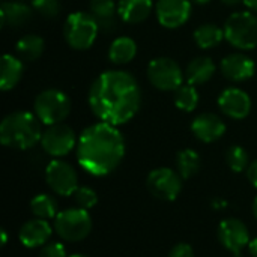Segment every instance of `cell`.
I'll use <instances>...</instances> for the list:
<instances>
[{"label": "cell", "instance_id": "15", "mask_svg": "<svg viewBox=\"0 0 257 257\" xmlns=\"http://www.w3.org/2000/svg\"><path fill=\"white\" fill-rule=\"evenodd\" d=\"M54 227L50 226L47 220L41 218H32L26 221L18 232V239L26 248H36V247H44L48 244L51 233Z\"/></svg>", "mask_w": 257, "mask_h": 257}, {"label": "cell", "instance_id": "30", "mask_svg": "<svg viewBox=\"0 0 257 257\" xmlns=\"http://www.w3.org/2000/svg\"><path fill=\"white\" fill-rule=\"evenodd\" d=\"M74 200L77 203L78 208L81 209H92L93 206H96L98 203V194L95 190H92L90 187H78L77 191L74 193Z\"/></svg>", "mask_w": 257, "mask_h": 257}, {"label": "cell", "instance_id": "38", "mask_svg": "<svg viewBox=\"0 0 257 257\" xmlns=\"http://www.w3.org/2000/svg\"><path fill=\"white\" fill-rule=\"evenodd\" d=\"M224 5H227V6H235V5H239L241 2H244V0H221Z\"/></svg>", "mask_w": 257, "mask_h": 257}, {"label": "cell", "instance_id": "8", "mask_svg": "<svg viewBox=\"0 0 257 257\" xmlns=\"http://www.w3.org/2000/svg\"><path fill=\"white\" fill-rule=\"evenodd\" d=\"M146 188L152 197L163 202H173L182 191V176L169 167H158L149 172Z\"/></svg>", "mask_w": 257, "mask_h": 257}, {"label": "cell", "instance_id": "27", "mask_svg": "<svg viewBox=\"0 0 257 257\" xmlns=\"http://www.w3.org/2000/svg\"><path fill=\"white\" fill-rule=\"evenodd\" d=\"M44 39L38 35H26L17 42V53L21 60L26 62H33L41 57L44 51Z\"/></svg>", "mask_w": 257, "mask_h": 257}, {"label": "cell", "instance_id": "41", "mask_svg": "<svg viewBox=\"0 0 257 257\" xmlns=\"http://www.w3.org/2000/svg\"><path fill=\"white\" fill-rule=\"evenodd\" d=\"M194 3H197V5H206V3H209L211 0H193Z\"/></svg>", "mask_w": 257, "mask_h": 257}, {"label": "cell", "instance_id": "14", "mask_svg": "<svg viewBox=\"0 0 257 257\" xmlns=\"http://www.w3.org/2000/svg\"><path fill=\"white\" fill-rule=\"evenodd\" d=\"M220 110L230 119H245L251 111V99L247 92L238 87L226 89L218 98Z\"/></svg>", "mask_w": 257, "mask_h": 257}, {"label": "cell", "instance_id": "26", "mask_svg": "<svg viewBox=\"0 0 257 257\" xmlns=\"http://www.w3.org/2000/svg\"><path fill=\"white\" fill-rule=\"evenodd\" d=\"M30 211L33 217L41 218V220H51L56 218L59 211V203L57 200L50 196V194H38L32 199L30 202Z\"/></svg>", "mask_w": 257, "mask_h": 257}, {"label": "cell", "instance_id": "11", "mask_svg": "<svg viewBox=\"0 0 257 257\" xmlns=\"http://www.w3.org/2000/svg\"><path fill=\"white\" fill-rule=\"evenodd\" d=\"M77 143L78 142L74 134V130L65 123L50 125L45 131H42L41 146L50 157L54 158L66 157L74 151Z\"/></svg>", "mask_w": 257, "mask_h": 257}, {"label": "cell", "instance_id": "23", "mask_svg": "<svg viewBox=\"0 0 257 257\" xmlns=\"http://www.w3.org/2000/svg\"><path fill=\"white\" fill-rule=\"evenodd\" d=\"M136 54H137V44L128 36L116 38L108 48V59L114 65L130 63L136 57Z\"/></svg>", "mask_w": 257, "mask_h": 257}, {"label": "cell", "instance_id": "34", "mask_svg": "<svg viewBox=\"0 0 257 257\" xmlns=\"http://www.w3.org/2000/svg\"><path fill=\"white\" fill-rule=\"evenodd\" d=\"M247 178H248L250 184H251L254 188H257V158L253 163H250V166H248V169H247Z\"/></svg>", "mask_w": 257, "mask_h": 257}, {"label": "cell", "instance_id": "29", "mask_svg": "<svg viewBox=\"0 0 257 257\" xmlns=\"http://www.w3.org/2000/svg\"><path fill=\"white\" fill-rule=\"evenodd\" d=\"M226 161H227V166L230 167V170L235 173H241V172L247 170L250 166L248 152L242 146H238V145H233L227 149Z\"/></svg>", "mask_w": 257, "mask_h": 257}, {"label": "cell", "instance_id": "42", "mask_svg": "<svg viewBox=\"0 0 257 257\" xmlns=\"http://www.w3.org/2000/svg\"><path fill=\"white\" fill-rule=\"evenodd\" d=\"M69 257H87V256H84V254H72V256H69Z\"/></svg>", "mask_w": 257, "mask_h": 257}, {"label": "cell", "instance_id": "32", "mask_svg": "<svg viewBox=\"0 0 257 257\" xmlns=\"http://www.w3.org/2000/svg\"><path fill=\"white\" fill-rule=\"evenodd\" d=\"M38 257H68L63 244L60 242H48L41 247Z\"/></svg>", "mask_w": 257, "mask_h": 257}, {"label": "cell", "instance_id": "7", "mask_svg": "<svg viewBox=\"0 0 257 257\" xmlns=\"http://www.w3.org/2000/svg\"><path fill=\"white\" fill-rule=\"evenodd\" d=\"M33 107L38 119L47 126L62 123L71 113L69 98L57 89H48L41 92L36 96Z\"/></svg>", "mask_w": 257, "mask_h": 257}, {"label": "cell", "instance_id": "36", "mask_svg": "<svg viewBox=\"0 0 257 257\" xmlns=\"http://www.w3.org/2000/svg\"><path fill=\"white\" fill-rule=\"evenodd\" d=\"M212 206H214L215 209H221V208H224V206H226V202H224V200H221V199H214Z\"/></svg>", "mask_w": 257, "mask_h": 257}, {"label": "cell", "instance_id": "10", "mask_svg": "<svg viewBox=\"0 0 257 257\" xmlns=\"http://www.w3.org/2000/svg\"><path fill=\"white\" fill-rule=\"evenodd\" d=\"M45 182L53 193L62 197L74 196L78 185V176L75 169L62 160H53L45 169Z\"/></svg>", "mask_w": 257, "mask_h": 257}, {"label": "cell", "instance_id": "35", "mask_svg": "<svg viewBox=\"0 0 257 257\" xmlns=\"http://www.w3.org/2000/svg\"><path fill=\"white\" fill-rule=\"evenodd\" d=\"M248 251H250V254L253 257H257V238L250 241V244H248Z\"/></svg>", "mask_w": 257, "mask_h": 257}, {"label": "cell", "instance_id": "13", "mask_svg": "<svg viewBox=\"0 0 257 257\" xmlns=\"http://www.w3.org/2000/svg\"><path fill=\"white\" fill-rule=\"evenodd\" d=\"M191 15L190 0H158L157 18L163 27L176 29L184 26Z\"/></svg>", "mask_w": 257, "mask_h": 257}, {"label": "cell", "instance_id": "22", "mask_svg": "<svg viewBox=\"0 0 257 257\" xmlns=\"http://www.w3.org/2000/svg\"><path fill=\"white\" fill-rule=\"evenodd\" d=\"M215 74V63L211 57H196L185 69V78L188 84L199 86L208 83Z\"/></svg>", "mask_w": 257, "mask_h": 257}, {"label": "cell", "instance_id": "6", "mask_svg": "<svg viewBox=\"0 0 257 257\" xmlns=\"http://www.w3.org/2000/svg\"><path fill=\"white\" fill-rule=\"evenodd\" d=\"M224 38L239 50L257 47V17L253 12L241 11L232 14L224 24Z\"/></svg>", "mask_w": 257, "mask_h": 257}, {"label": "cell", "instance_id": "28", "mask_svg": "<svg viewBox=\"0 0 257 257\" xmlns=\"http://www.w3.org/2000/svg\"><path fill=\"white\" fill-rule=\"evenodd\" d=\"M175 105L182 111H193L196 110L199 104V93L196 90V86L193 84H182L175 90L173 95Z\"/></svg>", "mask_w": 257, "mask_h": 257}, {"label": "cell", "instance_id": "40", "mask_svg": "<svg viewBox=\"0 0 257 257\" xmlns=\"http://www.w3.org/2000/svg\"><path fill=\"white\" fill-rule=\"evenodd\" d=\"M253 215H254V218L257 220V197L254 199V202H253Z\"/></svg>", "mask_w": 257, "mask_h": 257}, {"label": "cell", "instance_id": "31", "mask_svg": "<svg viewBox=\"0 0 257 257\" xmlns=\"http://www.w3.org/2000/svg\"><path fill=\"white\" fill-rule=\"evenodd\" d=\"M32 6L45 18H54L60 12V0H32Z\"/></svg>", "mask_w": 257, "mask_h": 257}, {"label": "cell", "instance_id": "9", "mask_svg": "<svg viewBox=\"0 0 257 257\" xmlns=\"http://www.w3.org/2000/svg\"><path fill=\"white\" fill-rule=\"evenodd\" d=\"M185 74L181 66L169 57H157L148 65V80L163 92H175L182 86Z\"/></svg>", "mask_w": 257, "mask_h": 257}, {"label": "cell", "instance_id": "33", "mask_svg": "<svg viewBox=\"0 0 257 257\" xmlns=\"http://www.w3.org/2000/svg\"><path fill=\"white\" fill-rule=\"evenodd\" d=\"M169 257H194L193 247L185 242H179L169 251Z\"/></svg>", "mask_w": 257, "mask_h": 257}, {"label": "cell", "instance_id": "17", "mask_svg": "<svg viewBox=\"0 0 257 257\" xmlns=\"http://www.w3.org/2000/svg\"><path fill=\"white\" fill-rule=\"evenodd\" d=\"M220 68L226 78H229L230 81H236V83L250 80L256 71L254 62L242 53H232L226 56L221 60Z\"/></svg>", "mask_w": 257, "mask_h": 257}, {"label": "cell", "instance_id": "18", "mask_svg": "<svg viewBox=\"0 0 257 257\" xmlns=\"http://www.w3.org/2000/svg\"><path fill=\"white\" fill-rule=\"evenodd\" d=\"M90 14L98 23L99 30L111 33L117 27V5L114 0H90Z\"/></svg>", "mask_w": 257, "mask_h": 257}, {"label": "cell", "instance_id": "39", "mask_svg": "<svg viewBox=\"0 0 257 257\" xmlns=\"http://www.w3.org/2000/svg\"><path fill=\"white\" fill-rule=\"evenodd\" d=\"M2 247H6V242H8V233L6 230H2Z\"/></svg>", "mask_w": 257, "mask_h": 257}, {"label": "cell", "instance_id": "16", "mask_svg": "<svg viewBox=\"0 0 257 257\" xmlns=\"http://www.w3.org/2000/svg\"><path fill=\"white\" fill-rule=\"evenodd\" d=\"M191 131L197 140L203 143H214L224 136L226 123L220 116L214 113H203L193 120Z\"/></svg>", "mask_w": 257, "mask_h": 257}, {"label": "cell", "instance_id": "12", "mask_svg": "<svg viewBox=\"0 0 257 257\" xmlns=\"http://www.w3.org/2000/svg\"><path fill=\"white\" fill-rule=\"evenodd\" d=\"M217 236L220 244L235 257H241L244 248H248L250 232L244 221L238 218H226L220 223Z\"/></svg>", "mask_w": 257, "mask_h": 257}, {"label": "cell", "instance_id": "25", "mask_svg": "<svg viewBox=\"0 0 257 257\" xmlns=\"http://www.w3.org/2000/svg\"><path fill=\"white\" fill-rule=\"evenodd\" d=\"M202 167L200 155L193 149H184L176 155V169L182 179H190L199 173Z\"/></svg>", "mask_w": 257, "mask_h": 257}, {"label": "cell", "instance_id": "20", "mask_svg": "<svg viewBox=\"0 0 257 257\" xmlns=\"http://www.w3.org/2000/svg\"><path fill=\"white\" fill-rule=\"evenodd\" d=\"M152 0H119L117 12L120 20L128 24H139L145 21L152 12Z\"/></svg>", "mask_w": 257, "mask_h": 257}, {"label": "cell", "instance_id": "2", "mask_svg": "<svg viewBox=\"0 0 257 257\" xmlns=\"http://www.w3.org/2000/svg\"><path fill=\"white\" fill-rule=\"evenodd\" d=\"M125 139L122 133L105 122L87 126L77 143V161L92 176L113 173L125 157Z\"/></svg>", "mask_w": 257, "mask_h": 257}, {"label": "cell", "instance_id": "3", "mask_svg": "<svg viewBox=\"0 0 257 257\" xmlns=\"http://www.w3.org/2000/svg\"><path fill=\"white\" fill-rule=\"evenodd\" d=\"M36 114L29 111H14L0 123V142L3 146L26 151L41 142L42 130Z\"/></svg>", "mask_w": 257, "mask_h": 257}, {"label": "cell", "instance_id": "37", "mask_svg": "<svg viewBox=\"0 0 257 257\" xmlns=\"http://www.w3.org/2000/svg\"><path fill=\"white\" fill-rule=\"evenodd\" d=\"M244 3H245L247 8H250L251 11L257 12V0H244Z\"/></svg>", "mask_w": 257, "mask_h": 257}, {"label": "cell", "instance_id": "4", "mask_svg": "<svg viewBox=\"0 0 257 257\" xmlns=\"http://www.w3.org/2000/svg\"><path fill=\"white\" fill-rule=\"evenodd\" d=\"M54 232L66 242H80L86 239L92 229L93 221L89 211L81 208H69L60 211L53 223Z\"/></svg>", "mask_w": 257, "mask_h": 257}, {"label": "cell", "instance_id": "21", "mask_svg": "<svg viewBox=\"0 0 257 257\" xmlns=\"http://www.w3.org/2000/svg\"><path fill=\"white\" fill-rule=\"evenodd\" d=\"M0 89L2 90H11L14 89L24 72V66L21 59H17L12 54H5L0 62Z\"/></svg>", "mask_w": 257, "mask_h": 257}, {"label": "cell", "instance_id": "5", "mask_svg": "<svg viewBox=\"0 0 257 257\" xmlns=\"http://www.w3.org/2000/svg\"><path fill=\"white\" fill-rule=\"evenodd\" d=\"M99 27L90 12H72L63 24V36L74 50H87L96 41Z\"/></svg>", "mask_w": 257, "mask_h": 257}, {"label": "cell", "instance_id": "24", "mask_svg": "<svg viewBox=\"0 0 257 257\" xmlns=\"http://www.w3.org/2000/svg\"><path fill=\"white\" fill-rule=\"evenodd\" d=\"M223 39H226L224 38V29H220L218 26H215L212 23L202 24L194 30V41L203 50L214 48Z\"/></svg>", "mask_w": 257, "mask_h": 257}, {"label": "cell", "instance_id": "19", "mask_svg": "<svg viewBox=\"0 0 257 257\" xmlns=\"http://www.w3.org/2000/svg\"><path fill=\"white\" fill-rule=\"evenodd\" d=\"M32 8L21 2H3L0 5L2 27H21L32 18Z\"/></svg>", "mask_w": 257, "mask_h": 257}, {"label": "cell", "instance_id": "1", "mask_svg": "<svg viewBox=\"0 0 257 257\" xmlns=\"http://www.w3.org/2000/svg\"><path fill=\"white\" fill-rule=\"evenodd\" d=\"M92 113L113 126L130 122L142 105V90L137 80L126 71H105L89 89Z\"/></svg>", "mask_w": 257, "mask_h": 257}]
</instances>
